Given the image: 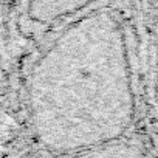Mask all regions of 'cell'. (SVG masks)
Segmentation results:
<instances>
[{
    "mask_svg": "<svg viewBox=\"0 0 158 158\" xmlns=\"http://www.w3.org/2000/svg\"><path fill=\"white\" fill-rule=\"evenodd\" d=\"M36 136L48 150L89 155L124 138L136 115L126 36L95 10L68 23L37 60L30 84Z\"/></svg>",
    "mask_w": 158,
    "mask_h": 158,
    "instance_id": "6da1fadb",
    "label": "cell"
},
{
    "mask_svg": "<svg viewBox=\"0 0 158 158\" xmlns=\"http://www.w3.org/2000/svg\"><path fill=\"white\" fill-rule=\"evenodd\" d=\"M96 0H30V13L40 23H54L68 19Z\"/></svg>",
    "mask_w": 158,
    "mask_h": 158,
    "instance_id": "7a4b0ae2",
    "label": "cell"
},
{
    "mask_svg": "<svg viewBox=\"0 0 158 158\" xmlns=\"http://www.w3.org/2000/svg\"><path fill=\"white\" fill-rule=\"evenodd\" d=\"M141 150L135 149V144L124 141V138H119L116 141L107 143L95 150H92L89 155L93 156H133V155H141Z\"/></svg>",
    "mask_w": 158,
    "mask_h": 158,
    "instance_id": "3957f363",
    "label": "cell"
}]
</instances>
